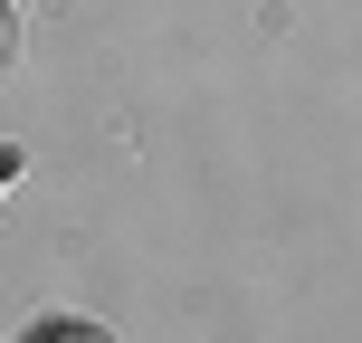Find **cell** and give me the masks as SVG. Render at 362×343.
Listing matches in <instances>:
<instances>
[{"label":"cell","mask_w":362,"mask_h":343,"mask_svg":"<svg viewBox=\"0 0 362 343\" xmlns=\"http://www.w3.org/2000/svg\"><path fill=\"white\" fill-rule=\"evenodd\" d=\"M0 67H10V19H0Z\"/></svg>","instance_id":"obj_1"}]
</instances>
